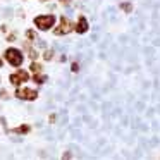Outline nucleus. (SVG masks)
Wrapping results in <instances>:
<instances>
[{"label": "nucleus", "mask_w": 160, "mask_h": 160, "mask_svg": "<svg viewBox=\"0 0 160 160\" xmlns=\"http://www.w3.org/2000/svg\"><path fill=\"white\" fill-rule=\"evenodd\" d=\"M5 59L9 60V64H12L14 67H19L22 64V53L18 48H7L5 50Z\"/></svg>", "instance_id": "nucleus-1"}, {"label": "nucleus", "mask_w": 160, "mask_h": 160, "mask_svg": "<svg viewBox=\"0 0 160 160\" xmlns=\"http://www.w3.org/2000/svg\"><path fill=\"white\" fill-rule=\"evenodd\" d=\"M53 22H55V18H53V16H38V18H35L36 28H40L42 31L50 29L53 26Z\"/></svg>", "instance_id": "nucleus-2"}, {"label": "nucleus", "mask_w": 160, "mask_h": 160, "mask_svg": "<svg viewBox=\"0 0 160 160\" xmlns=\"http://www.w3.org/2000/svg\"><path fill=\"white\" fill-rule=\"evenodd\" d=\"M16 97L21 98V100H36L38 93H36L35 90H29V88H19V90L16 91Z\"/></svg>", "instance_id": "nucleus-3"}, {"label": "nucleus", "mask_w": 160, "mask_h": 160, "mask_svg": "<svg viewBox=\"0 0 160 160\" xmlns=\"http://www.w3.org/2000/svg\"><path fill=\"white\" fill-rule=\"evenodd\" d=\"M29 79V74L26 72V71H18L16 74H12L11 76V83L16 84V86H19L21 83H24V81Z\"/></svg>", "instance_id": "nucleus-4"}, {"label": "nucleus", "mask_w": 160, "mask_h": 160, "mask_svg": "<svg viewBox=\"0 0 160 160\" xmlns=\"http://www.w3.org/2000/svg\"><path fill=\"white\" fill-rule=\"evenodd\" d=\"M72 29V24L69 22V19H66V18H62L60 19V24H59V28L55 29V35H67V33Z\"/></svg>", "instance_id": "nucleus-5"}, {"label": "nucleus", "mask_w": 160, "mask_h": 160, "mask_svg": "<svg viewBox=\"0 0 160 160\" xmlns=\"http://www.w3.org/2000/svg\"><path fill=\"white\" fill-rule=\"evenodd\" d=\"M76 31H78V33H86V31H88V21H86V18H84V16H81L79 21H78Z\"/></svg>", "instance_id": "nucleus-6"}, {"label": "nucleus", "mask_w": 160, "mask_h": 160, "mask_svg": "<svg viewBox=\"0 0 160 160\" xmlns=\"http://www.w3.org/2000/svg\"><path fill=\"white\" fill-rule=\"evenodd\" d=\"M29 131V126H21V128H16L14 132H18V134H22V132H28Z\"/></svg>", "instance_id": "nucleus-7"}, {"label": "nucleus", "mask_w": 160, "mask_h": 160, "mask_svg": "<svg viewBox=\"0 0 160 160\" xmlns=\"http://www.w3.org/2000/svg\"><path fill=\"white\" fill-rule=\"evenodd\" d=\"M29 69H31L33 72L36 74V72H40V71H42V66H40V64H36V62H33V64H31V67H29Z\"/></svg>", "instance_id": "nucleus-8"}, {"label": "nucleus", "mask_w": 160, "mask_h": 160, "mask_svg": "<svg viewBox=\"0 0 160 160\" xmlns=\"http://www.w3.org/2000/svg\"><path fill=\"white\" fill-rule=\"evenodd\" d=\"M35 81H36V83H43V81H45V76H40V74L36 72L35 74Z\"/></svg>", "instance_id": "nucleus-9"}, {"label": "nucleus", "mask_w": 160, "mask_h": 160, "mask_svg": "<svg viewBox=\"0 0 160 160\" xmlns=\"http://www.w3.org/2000/svg\"><path fill=\"white\" fill-rule=\"evenodd\" d=\"M121 7L124 9L126 12H131L132 11V7H131V4H121Z\"/></svg>", "instance_id": "nucleus-10"}, {"label": "nucleus", "mask_w": 160, "mask_h": 160, "mask_svg": "<svg viewBox=\"0 0 160 160\" xmlns=\"http://www.w3.org/2000/svg\"><path fill=\"white\" fill-rule=\"evenodd\" d=\"M52 55H53V53H52V50H47V52H45V55H43V57H45L47 60H50V59H52Z\"/></svg>", "instance_id": "nucleus-11"}, {"label": "nucleus", "mask_w": 160, "mask_h": 160, "mask_svg": "<svg viewBox=\"0 0 160 160\" xmlns=\"http://www.w3.org/2000/svg\"><path fill=\"white\" fill-rule=\"evenodd\" d=\"M26 35H28V38H29V40H33V38H35V33H33V31H28Z\"/></svg>", "instance_id": "nucleus-12"}, {"label": "nucleus", "mask_w": 160, "mask_h": 160, "mask_svg": "<svg viewBox=\"0 0 160 160\" xmlns=\"http://www.w3.org/2000/svg\"><path fill=\"white\" fill-rule=\"evenodd\" d=\"M0 97H2V98H7V91L2 90V91H0Z\"/></svg>", "instance_id": "nucleus-13"}, {"label": "nucleus", "mask_w": 160, "mask_h": 160, "mask_svg": "<svg viewBox=\"0 0 160 160\" xmlns=\"http://www.w3.org/2000/svg\"><path fill=\"white\" fill-rule=\"evenodd\" d=\"M78 69H79V67H78V64L74 62V64H72V71H74V72H78Z\"/></svg>", "instance_id": "nucleus-14"}, {"label": "nucleus", "mask_w": 160, "mask_h": 160, "mask_svg": "<svg viewBox=\"0 0 160 160\" xmlns=\"http://www.w3.org/2000/svg\"><path fill=\"white\" fill-rule=\"evenodd\" d=\"M60 2H62L64 5H69V4H71V0H60Z\"/></svg>", "instance_id": "nucleus-15"}, {"label": "nucleus", "mask_w": 160, "mask_h": 160, "mask_svg": "<svg viewBox=\"0 0 160 160\" xmlns=\"http://www.w3.org/2000/svg\"><path fill=\"white\" fill-rule=\"evenodd\" d=\"M0 67H2V60H0Z\"/></svg>", "instance_id": "nucleus-16"}]
</instances>
